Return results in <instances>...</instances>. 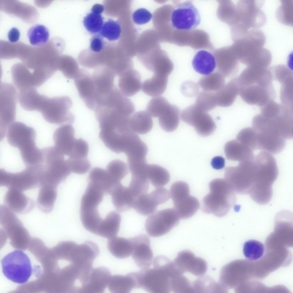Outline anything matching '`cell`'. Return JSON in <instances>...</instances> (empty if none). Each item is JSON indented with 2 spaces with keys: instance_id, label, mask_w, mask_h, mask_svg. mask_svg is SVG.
<instances>
[{
  "instance_id": "42",
  "label": "cell",
  "mask_w": 293,
  "mask_h": 293,
  "mask_svg": "<svg viewBox=\"0 0 293 293\" xmlns=\"http://www.w3.org/2000/svg\"><path fill=\"white\" fill-rule=\"evenodd\" d=\"M225 77L219 72H215L201 77L198 84L204 91L217 92L225 85Z\"/></svg>"
},
{
  "instance_id": "59",
  "label": "cell",
  "mask_w": 293,
  "mask_h": 293,
  "mask_svg": "<svg viewBox=\"0 0 293 293\" xmlns=\"http://www.w3.org/2000/svg\"><path fill=\"white\" fill-rule=\"evenodd\" d=\"M153 17L152 13L144 8H139L135 10L132 15V19L134 23L138 25L146 24L149 22Z\"/></svg>"
},
{
  "instance_id": "60",
  "label": "cell",
  "mask_w": 293,
  "mask_h": 293,
  "mask_svg": "<svg viewBox=\"0 0 293 293\" xmlns=\"http://www.w3.org/2000/svg\"><path fill=\"white\" fill-rule=\"evenodd\" d=\"M104 45V42L102 37L100 35H94L91 40L90 48L94 52H100L103 49Z\"/></svg>"
},
{
  "instance_id": "16",
  "label": "cell",
  "mask_w": 293,
  "mask_h": 293,
  "mask_svg": "<svg viewBox=\"0 0 293 293\" xmlns=\"http://www.w3.org/2000/svg\"><path fill=\"white\" fill-rule=\"evenodd\" d=\"M181 116L183 121L193 126L201 136H209L216 129V125L211 116L200 109L195 104L184 109Z\"/></svg>"
},
{
  "instance_id": "54",
  "label": "cell",
  "mask_w": 293,
  "mask_h": 293,
  "mask_svg": "<svg viewBox=\"0 0 293 293\" xmlns=\"http://www.w3.org/2000/svg\"><path fill=\"white\" fill-rule=\"evenodd\" d=\"M281 84L280 99L282 104L293 108V76L288 78Z\"/></svg>"
},
{
  "instance_id": "41",
  "label": "cell",
  "mask_w": 293,
  "mask_h": 293,
  "mask_svg": "<svg viewBox=\"0 0 293 293\" xmlns=\"http://www.w3.org/2000/svg\"><path fill=\"white\" fill-rule=\"evenodd\" d=\"M232 50L226 58L216 61L218 72L228 78L235 76L239 69L238 60L233 49Z\"/></svg>"
},
{
  "instance_id": "9",
  "label": "cell",
  "mask_w": 293,
  "mask_h": 293,
  "mask_svg": "<svg viewBox=\"0 0 293 293\" xmlns=\"http://www.w3.org/2000/svg\"><path fill=\"white\" fill-rule=\"evenodd\" d=\"M72 104L71 98L67 96L48 97L39 112L50 123L71 124L75 120L74 115L70 111Z\"/></svg>"
},
{
  "instance_id": "44",
  "label": "cell",
  "mask_w": 293,
  "mask_h": 293,
  "mask_svg": "<svg viewBox=\"0 0 293 293\" xmlns=\"http://www.w3.org/2000/svg\"><path fill=\"white\" fill-rule=\"evenodd\" d=\"M264 252V244L260 241L254 239L246 241L244 244L243 253L248 260L255 261L260 259Z\"/></svg>"
},
{
  "instance_id": "31",
  "label": "cell",
  "mask_w": 293,
  "mask_h": 293,
  "mask_svg": "<svg viewBox=\"0 0 293 293\" xmlns=\"http://www.w3.org/2000/svg\"><path fill=\"white\" fill-rule=\"evenodd\" d=\"M239 92L238 76L231 80L219 90L215 92L217 106L227 107L232 105Z\"/></svg>"
},
{
  "instance_id": "46",
  "label": "cell",
  "mask_w": 293,
  "mask_h": 293,
  "mask_svg": "<svg viewBox=\"0 0 293 293\" xmlns=\"http://www.w3.org/2000/svg\"><path fill=\"white\" fill-rule=\"evenodd\" d=\"M293 1L282 0L276 11L278 20L282 24L288 26H293Z\"/></svg>"
},
{
  "instance_id": "13",
  "label": "cell",
  "mask_w": 293,
  "mask_h": 293,
  "mask_svg": "<svg viewBox=\"0 0 293 293\" xmlns=\"http://www.w3.org/2000/svg\"><path fill=\"white\" fill-rule=\"evenodd\" d=\"M11 84L2 82L0 87V139L6 135L9 126L15 122L18 93Z\"/></svg>"
},
{
  "instance_id": "63",
  "label": "cell",
  "mask_w": 293,
  "mask_h": 293,
  "mask_svg": "<svg viewBox=\"0 0 293 293\" xmlns=\"http://www.w3.org/2000/svg\"><path fill=\"white\" fill-rule=\"evenodd\" d=\"M104 8L102 5L96 4L93 6L91 10L94 13L101 14L104 11Z\"/></svg>"
},
{
  "instance_id": "51",
  "label": "cell",
  "mask_w": 293,
  "mask_h": 293,
  "mask_svg": "<svg viewBox=\"0 0 293 293\" xmlns=\"http://www.w3.org/2000/svg\"><path fill=\"white\" fill-rule=\"evenodd\" d=\"M195 104L201 110L207 112L217 106L215 92L202 91L197 95Z\"/></svg>"
},
{
  "instance_id": "61",
  "label": "cell",
  "mask_w": 293,
  "mask_h": 293,
  "mask_svg": "<svg viewBox=\"0 0 293 293\" xmlns=\"http://www.w3.org/2000/svg\"><path fill=\"white\" fill-rule=\"evenodd\" d=\"M211 165L212 167L215 169H222L225 166V159L221 156L215 157L212 159Z\"/></svg>"
},
{
  "instance_id": "30",
  "label": "cell",
  "mask_w": 293,
  "mask_h": 293,
  "mask_svg": "<svg viewBox=\"0 0 293 293\" xmlns=\"http://www.w3.org/2000/svg\"><path fill=\"white\" fill-rule=\"evenodd\" d=\"M88 181L95 185L110 195L114 189L121 183L116 181L106 170L98 167H94L90 171Z\"/></svg>"
},
{
  "instance_id": "55",
  "label": "cell",
  "mask_w": 293,
  "mask_h": 293,
  "mask_svg": "<svg viewBox=\"0 0 293 293\" xmlns=\"http://www.w3.org/2000/svg\"><path fill=\"white\" fill-rule=\"evenodd\" d=\"M71 172L82 175L87 173L91 167V164L87 158L72 159L67 158Z\"/></svg>"
},
{
  "instance_id": "32",
  "label": "cell",
  "mask_w": 293,
  "mask_h": 293,
  "mask_svg": "<svg viewBox=\"0 0 293 293\" xmlns=\"http://www.w3.org/2000/svg\"><path fill=\"white\" fill-rule=\"evenodd\" d=\"M110 195L112 203L118 211L125 212L133 208L135 198L128 187L121 183L114 189Z\"/></svg>"
},
{
  "instance_id": "38",
  "label": "cell",
  "mask_w": 293,
  "mask_h": 293,
  "mask_svg": "<svg viewBox=\"0 0 293 293\" xmlns=\"http://www.w3.org/2000/svg\"><path fill=\"white\" fill-rule=\"evenodd\" d=\"M108 286L112 293H129L135 288V281L130 273L125 276H111Z\"/></svg>"
},
{
  "instance_id": "36",
  "label": "cell",
  "mask_w": 293,
  "mask_h": 293,
  "mask_svg": "<svg viewBox=\"0 0 293 293\" xmlns=\"http://www.w3.org/2000/svg\"><path fill=\"white\" fill-rule=\"evenodd\" d=\"M168 80V76L154 74L151 78L143 82L142 85V90L149 96H159L165 92Z\"/></svg>"
},
{
  "instance_id": "23",
  "label": "cell",
  "mask_w": 293,
  "mask_h": 293,
  "mask_svg": "<svg viewBox=\"0 0 293 293\" xmlns=\"http://www.w3.org/2000/svg\"><path fill=\"white\" fill-rule=\"evenodd\" d=\"M74 134V128L71 124L61 125L55 130L53 134L54 146L64 155L69 157L76 139Z\"/></svg>"
},
{
  "instance_id": "19",
  "label": "cell",
  "mask_w": 293,
  "mask_h": 293,
  "mask_svg": "<svg viewBox=\"0 0 293 293\" xmlns=\"http://www.w3.org/2000/svg\"><path fill=\"white\" fill-rule=\"evenodd\" d=\"M74 81L81 98L89 109L94 111L96 96L92 75L86 70H80Z\"/></svg>"
},
{
  "instance_id": "49",
  "label": "cell",
  "mask_w": 293,
  "mask_h": 293,
  "mask_svg": "<svg viewBox=\"0 0 293 293\" xmlns=\"http://www.w3.org/2000/svg\"><path fill=\"white\" fill-rule=\"evenodd\" d=\"M171 291L175 293H194L192 283L183 274L176 276L171 278Z\"/></svg>"
},
{
  "instance_id": "37",
  "label": "cell",
  "mask_w": 293,
  "mask_h": 293,
  "mask_svg": "<svg viewBox=\"0 0 293 293\" xmlns=\"http://www.w3.org/2000/svg\"><path fill=\"white\" fill-rule=\"evenodd\" d=\"M153 125L151 115L146 111H140L133 114L130 117L129 126L134 132L139 134H146L152 129Z\"/></svg>"
},
{
  "instance_id": "3",
  "label": "cell",
  "mask_w": 293,
  "mask_h": 293,
  "mask_svg": "<svg viewBox=\"0 0 293 293\" xmlns=\"http://www.w3.org/2000/svg\"><path fill=\"white\" fill-rule=\"evenodd\" d=\"M40 186L49 185L57 188L72 172L67 159L54 146L42 149Z\"/></svg>"
},
{
  "instance_id": "4",
  "label": "cell",
  "mask_w": 293,
  "mask_h": 293,
  "mask_svg": "<svg viewBox=\"0 0 293 293\" xmlns=\"http://www.w3.org/2000/svg\"><path fill=\"white\" fill-rule=\"evenodd\" d=\"M3 273L10 281L23 284L29 281L34 272H39L40 267L33 266L28 256L20 250L8 253L1 260Z\"/></svg>"
},
{
  "instance_id": "27",
  "label": "cell",
  "mask_w": 293,
  "mask_h": 293,
  "mask_svg": "<svg viewBox=\"0 0 293 293\" xmlns=\"http://www.w3.org/2000/svg\"><path fill=\"white\" fill-rule=\"evenodd\" d=\"M47 97L39 94L35 88H30L18 93L19 103L24 110L39 112Z\"/></svg>"
},
{
  "instance_id": "21",
  "label": "cell",
  "mask_w": 293,
  "mask_h": 293,
  "mask_svg": "<svg viewBox=\"0 0 293 293\" xmlns=\"http://www.w3.org/2000/svg\"><path fill=\"white\" fill-rule=\"evenodd\" d=\"M8 189L5 195L3 205L11 211L15 213L25 214L33 209L34 201L23 192L12 188Z\"/></svg>"
},
{
  "instance_id": "12",
  "label": "cell",
  "mask_w": 293,
  "mask_h": 293,
  "mask_svg": "<svg viewBox=\"0 0 293 293\" xmlns=\"http://www.w3.org/2000/svg\"><path fill=\"white\" fill-rule=\"evenodd\" d=\"M170 195L174 208L182 219L190 218L199 208L198 199L190 195L189 185L185 182L179 181L173 183L170 189Z\"/></svg>"
},
{
  "instance_id": "25",
  "label": "cell",
  "mask_w": 293,
  "mask_h": 293,
  "mask_svg": "<svg viewBox=\"0 0 293 293\" xmlns=\"http://www.w3.org/2000/svg\"><path fill=\"white\" fill-rule=\"evenodd\" d=\"M119 89L126 97H131L139 92L142 87L141 76L137 71L131 69L119 76Z\"/></svg>"
},
{
  "instance_id": "6",
  "label": "cell",
  "mask_w": 293,
  "mask_h": 293,
  "mask_svg": "<svg viewBox=\"0 0 293 293\" xmlns=\"http://www.w3.org/2000/svg\"><path fill=\"white\" fill-rule=\"evenodd\" d=\"M6 135L9 144L19 151L22 159L32 157L39 150L35 143V130L23 122L15 121L12 123L8 127Z\"/></svg>"
},
{
  "instance_id": "8",
  "label": "cell",
  "mask_w": 293,
  "mask_h": 293,
  "mask_svg": "<svg viewBox=\"0 0 293 293\" xmlns=\"http://www.w3.org/2000/svg\"><path fill=\"white\" fill-rule=\"evenodd\" d=\"M239 163L236 166L225 168L224 179L235 193L249 195L254 182L256 166L254 160Z\"/></svg>"
},
{
  "instance_id": "5",
  "label": "cell",
  "mask_w": 293,
  "mask_h": 293,
  "mask_svg": "<svg viewBox=\"0 0 293 293\" xmlns=\"http://www.w3.org/2000/svg\"><path fill=\"white\" fill-rule=\"evenodd\" d=\"M272 81L265 76L253 79L239 85V94L247 104L261 107L276 98Z\"/></svg>"
},
{
  "instance_id": "28",
  "label": "cell",
  "mask_w": 293,
  "mask_h": 293,
  "mask_svg": "<svg viewBox=\"0 0 293 293\" xmlns=\"http://www.w3.org/2000/svg\"><path fill=\"white\" fill-rule=\"evenodd\" d=\"M256 132L258 150L276 154L284 148L286 144L284 138L271 133Z\"/></svg>"
},
{
  "instance_id": "58",
  "label": "cell",
  "mask_w": 293,
  "mask_h": 293,
  "mask_svg": "<svg viewBox=\"0 0 293 293\" xmlns=\"http://www.w3.org/2000/svg\"><path fill=\"white\" fill-rule=\"evenodd\" d=\"M88 151L87 142L81 138L76 139L74 146L68 158L72 159L87 158Z\"/></svg>"
},
{
  "instance_id": "40",
  "label": "cell",
  "mask_w": 293,
  "mask_h": 293,
  "mask_svg": "<svg viewBox=\"0 0 293 293\" xmlns=\"http://www.w3.org/2000/svg\"><path fill=\"white\" fill-rule=\"evenodd\" d=\"M146 174L149 182L156 188L162 187L167 184L170 180L169 172L157 165L148 164Z\"/></svg>"
},
{
  "instance_id": "57",
  "label": "cell",
  "mask_w": 293,
  "mask_h": 293,
  "mask_svg": "<svg viewBox=\"0 0 293 293\" xmlns=\"http://www.w3.org/2000/svg\"><path fill=\"white\" fill-rule=\"evenodd\" d=\"M272 76V79L282 83L288 78L293 76V72L286 66L278 65L269 68Z\"/></svg>"
},
{
  "instance_id": "50",
  "label": "cell",
  "mask_w": 293,
  "mask_h": 293,
  "mask_svg": "<svg viewBox=\"0 0 293 293\" xmlns=\"http://www.w3.org/2000/svg\"><path fill=\"white\" fill-rule=\"evenodd\" d=\"M236 138V140L253 151L258 150L257 132L253 127L242 129L237 134Z\"/></svg>"
},
{
  "instance_id": "2",
  "label": "cell",
  "mask_w": 293,
  "mask_h": 293,
  "mask_svg": "<svg viewBox=\"0 0 293 293\" xmlns=\"http://www.w3.org/2000/svg\"><path fill=\"white\" fill-rule=\"evenodd\" d=\"M209 187L210 192L203 200V211L218 217L224 216L236 203L235 192L224 179H213Z\"/></svg>"
},
{
  "instance_id": "1",
  "label": "cell",
  "mask_w": 293,
  "mask_h": 293,
  "mask_svg": "<svg viewBox=\"0 0 293 293\" xmlns=\"http://www.w3.org/2000/svg\"><path fill=\"white\" fill-rule=\"evenodd\" d=\"M235 41L232 48L241 63L248 66H258L266 60L268 51L263 47L265 36L259 29H250Z\"/></svg>"
},
{
  "instance_id": "48",
  "label": "cell",
  "mask_w": 293,
  "mask_h": 293,
  "mask_svg": "<svg viewBox=\"0 0 293 293\" xmlns=\"http://www.w3.org/2000/svg\"><path fill=\"white\" fill-rule=\"evenodd\" d=\"M170 104L163 96L152 98L148 103L146 111L154 117H159L167 109Z\"/></svg>"
},
{
  "instance_id": "29",
  "label": "cell",
  "mask_w": 293,
  "mask_h": 293,
  "mask_svg": "<svg viewBox=\"0 0 293 293\" xmlns=\"http://www.w3.org/2000/svg\"><path fill=\"white\" fill-rule=\"evenodd\" d=\"M121 219L120 215L118 212L110 211L102 221L95 234L108 239L116 236Z\"/></svg>"
},
{
  "instance_id": "43",
  "label": "cell",
  "mask_w": 293,
  "mask_h": 293,
  "mask_svg": "<svg viewBox=\"0 0 293 293\" xmlns=\"http://www.w3.org/2000/svg\"><path fill=\"white\" fill-rule=\"evenodd\" d=\"M27 35L30 44L36 46L45 44L50 36L48 29L45 26L39 24L31 26L28 30Z\"/></svg>"
},
{
  "instance_id": "47",
  "label": "cell",
  "mask_w": 293,
  "mask_h": 293,
  "mask_svg": "<svg viewBox=\"0 0 293 293\" xmlns=\"http://www.w3.org/2000/svg\"><path fill=\"white\" fill-rule=\"evenodd\" d=\"M106 170L116 181L121 182L128 173V169L126 163L119 159H115L110 162Z\"/></svg>"
},
{
  "instance_id": "11",
  "label": "cell",
  "mask_w": 293,
  "mask_h": 293,
  "mask_svg": "<svg viewBox=\"0 0 293 293\" xmlns=\"http://www.w3.org/2000/svg\"><path fill=\"white\" fill-rule=\"evenodd\" d=\"M40 171L38 166L26 167L16 172L0 170V186L12 188L23 192L39 187Z\"/></svg>"
},
{
  "instance_id": "52",
  "label": "cell",
  "mask_w": 293,
  "mask_h": 293,
  "mask_svg": "<svg viewBox=\"0 0 293 293\" xmlns=\"http://www.w3.org/2000/svg\"><path fill=\"white\" fill-rule=\"evenodd\" d=\"M103 17L101 14L92 12L84 17L83 23L87 30L94 34L99 33L104 24Z\"/></svg>"
},
{
  "instance_id": "17",
  "label": "cell",
  "mask_w": 293,
  "mask_h": 293,
  "mask_svg": "<svg viewBox=\"0 0 293 293\" xmlns=\"http://www.w3.org/2000/svg\"><path fill=\"white\" fill-rule=\"evenodd\" d=\"M170 193L165 188H156L149 193H144L136 197L133 208L139 214L148 215L154 213L157 206L167 202Z\"/></svg>"
},
{
  "instance_id": "26",
  "label": "cell",
  "mask_w": 293,
  "mask_h": 293,
  "mask_svg": "<svg viewBox=\"0 0 293 293\" xmlns=\"http://www.w3.org/2000/svg\"><path fill=\"white\" fill-rule=\"evenodd\" d=\"M227 159L239 162L253 161L255 158L253 151L237 140L227 142L224 147Z\"/></svg>"
},
{
  "instance_id": "35",
  "label": "cell",
  "mask_w": 293,
  "mask_h": 293,
  "mask_svg": "<svg viewBox=\"0 0 293 293\" xmlns=\"http://www.w3.org/2000/svg\"><path fill=\"white\" fill-rule=\"evenodd\" d=\"M36 205L42 212L48 213L54 209L57 197V188L46 185L40 186Z\"/></svg>"
},
{
  "instance_id": "24",
  "label": "cell",
  "mask_w": 293,
  "mask_h": 293,
  "mask_svg": "<svg viewBox=\"0 0 293 293\" xmlns=\"http://www.w3.org/2000/svg\"><path fill=\"white\" fill-rule=\"evenodd\" d=\"M111 276L110 272L106 267L93 268L82 293H104Z\"/></svg>"
},
{
  "instance_id": "14",
  "label": "cell",
  "mask_w": 293,
  "mask_h": 293,
  "mask_svg": "<svg viewBox=\"0 0 293 293\" xmlns=\"http://www.w3.org/2000/svg\"><path fill=\"white\" fill-rule=\"evenodd\" d=\"M180 218L174 208L158 211L146 219L145 224V230L151 237L161 236L167 233L177 225Z\"/></svg>"
},
{
  "instance_id": "39",
  "label": "cell",
  "mask_w": 293,
  "mask_h": 293,
  "mask_svg": "<svg viewBox=\"0 0 293 293\" xmlns=\"http://www.w3.org/2000/svg\"><path fill=\"white\" fill-rule=\"evenodd\" d=\"M180 110L176 106L170 104L166 110L159 117L161 128L167 132L175 130L179 125Z\"/></svg>"
},
{
  "instance_id": "15",
  "label": "cell",
  "mask_w": 293,
  "mask_h": 293,
  "mask_svg": "<svg viewBox=\"0 0 293 293\" xmlns=\"http://www.w3.org/2000/svg\"><path fill=\"white\" fill-rule=\"evenodd\" d=\"M201 16L197 9L191 1L177 5L171 15L172 26L179 30L189 31L197 27L201 22Z\"/></svg>"
},
{
  "instance_id": "18",
  "label": "cell",
  "mask_w": 293,
  "mask_h": 293,
  "mask_svg": "<svg viewBox=\"0 0 293 293\" xmlns=\"http://www.w3.org/2000/svg\"><path fill=\"white\" fill-rule=\"evenodd\" d=\"M179 273H188L197 277L204 275L207 265L203 259L196 257L191 252L185 250L179 252L173 261Z\"/></svg>"
},
{
  "instance_id": "7",
  "label": "cell",
  "mask_w": 293,
  "mask_h": 293,
  "mask_svg": "<svg viewBox=\"0 0 293 293\" xmlns=\"http://www.w3.org/2000/svg\"><path fill=\"white\" fill-rule=\"evenodd\" d=\"M263 1L240 0L237 3V21L233 25L240 31L246 33L252 29L262 27L266 21V16L261 9Z\"/></svg>"
},
{
  "instance_id": "22",
  "label": "cell",
  "mask_w": 293,
  "mask_h": 293,
  "mask_svg": "<svg viewBox=\"0 0 293 293\" xmlns=\"http://www.w3.org/2000/svg\"><path fill=\"white\" fill-rule=\"evenodd\" d=\"M114 73L108 67H102L95 70L92 75L95 88L96 102L101 98L109 93L113 89Z\"/></svg>"
},
{
  "instance_id": "62",
  "label": "cell",
  "mask_w": 293,
  "mask_h": 293,
  "mask_svg": "<svg viewBox=\"0 0 293 293\" xmlns=\"http://www.w3.org/2000/svg\"><path fill=\"white\" fill-rule=\"evenodd\" d=\"M7 36L9 41L11 42H15L19 39L20 32L17 28L13 27L8 31Z\"/></svg>"
},
{
  "instance_id": "10",
  "label": "cell",
  "mask_w": 293,
  "mask_h": 293,
  "mask_svg": "<svg viewBox=\"0 0 293 293\" xmlns=\"http://www.w3.org/2000/svg\"><path fill=\"white\" fill-rule=\"evenodd\" d=\"M131 273L135 281V288H142L152 293H169L171 291V278L161 269L148 268Z\"/></svg>"
},
{
  "instance_id": "53",
  "label": "cell",
  "mask_w": 293,
  "mask_h": 293,
  "mask_svg": "<svg viewBox=\"0 0 293 293\" xmlns=\"http://www.w3.org/2000/svg\"><path fill=\"white\" fill-rule=\"evenodd\" d=\"M128 187L135 199L140 195L147 193L149 182L146 178L132 176Z\"/></svg>"
},
{
  "instance_id": "34",
  "label": "cell",
  "mask_w": 293,
  "mask_h": 293,
  "mask_svg": "<svg viewBox=\"0 0 293 293\" xmlns=\"http://www.w3.org/2000/svg\"><path fill=\"white\" fill-rule=\"evenodd\" d=\"M107 247L112 255L120 259L128 258L131 255L133 249L131 238L126 239L116 236L108 239Z\"/></svg>"
},
{
  "instance_id": "56",
  "label": "cell",
  "mask_w": 293,
  "mask_h": 293,
  "mask_svg": "<svg viewBox=\"0 0 293 293\" xmlns=\"http://www.w3.org/2000/svg\"><path fill=\"white\" fill-rule=\"evenodd\" d=\"M58 69L65 77L69 79H74L80 70L76 63L72 60L62 61L58 65Z\"/></svg>"
},
{
  "instance_id": "45",
  "label": "cell",
  "mask_w": 293,
  "mask_h": 293,
  "mask_svg": "<svg viewBox=\"0 0 293 293\" xmlns=\"http://www.w3.org/2000/svg\"><path fill=\"white\" fill-rule=\"evenodd\" d=\"M122 29L118 21L109 19L103 24L99 35L110 41L118 39L120 37Z\"/></svg>"
},
{
  "instance_id": "33",
  "label": "cell",
  "mask_w": 293,
  "mask_h": 293,
  "mask_svg": "<svg viewBox=\"0 0 293 293\" xmlns=\"http://www.w3.org/2000/svg\"><path fill=\"white\" fill-rule=\"evenodd\" d=\"M192 65L195 71L205 76L213 72L216 63L215 57L212 54L201 50L195 54L192 61Z\"/></svg>"
},
{
  "instance_id": "20",
  "label": "cell",
  "mask_w": 293,
  "mask_h": 293,
  "mask_svg": "<svg viewBox=\"0 0 293 293\" xmlns=\"http://www.w3.org/2000/svg\"><path fill=\"white\" fill-rule=\"evenodd\" d=\"M131 239L133 246L132 255L134 261L141 269L148 268L153 259L149 238L145 234H141Z\"/></svg>"
}]
</instances>
